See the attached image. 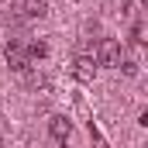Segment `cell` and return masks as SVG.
Segmentation results:
<instances>
[{"instance_id":"1","label":"cell","mask_w":148,"mask_h":148,"mask_svg":"<svg viewBox=\"0 0 148 148\" xmlns=\"http://www.w3.org/2000/svg\"><path fill=\"white\" fill-rule=\"evenodd\" d=\"M97 66H121V45L114 41V38H103V41H97Z\"/></svg>"},{"instance_id":"2","label":"cell","mask_w":148,"mask_h":148,"mask_svg":"<svg viewBox=\"0 0 148 148\" xmlns=\"http://www.w3.org/2000/svg\"><path fill=\"white\" fill-rule=\"evenodd\" d=\"M7 66L14 69V73H28V66H31V59H28V48L21 45V41H7Z\"/></svg>"},{"instance_id":"3","label":"cell","mask_w":148,"mask_h":148,"mask_svg":"<svg viewBox=\"0 0 148 148\" xmlns=\"http://www.w3.org/2000/svg\"><path fill=\"white\" fill-rule=\"evenodd\" d=\"M14 10H17V17L35 21V17H45V14H48V0H17Z\"/></svg>"},{"instance_id":"4","label":"cell","mask_w":148,"mask_h":148,"mask_svg":"<svg viewBox=\"0 0 148 148\" xmlns=\"http://www.w3.org/2000/svg\"><path fill=\"white\" fill-rule=\"evenodd\" d=\"M73 76L79 79V83H93V76H97V62L90 59V55H79L73 62Z\"/></svg>"},{"instance_id":"5","label":"cell","mask_w":148,"mask_h":148,"mask_svg":"<svg viewBox=\"0 0 148 148\" xmlns=\"http://www.w3.org/2000/svg\"><path fill=\"white\" fill-rule=\"evenodd\" d=\"M48 131H52V138H55V141H62V145L73 138V124H69L66 117H52V121H48Z\"/></svg>"},{"instance_id":"6","label":"cell","mask_w":148,"mask_h":148,"mask_svg":"<svg viewBox=\"0 0 148 148\" xmlns=\"http://www.w3.org/2000/svg\"><path fill=\"white\" fill-rule=\"evenodd\" d=\"M28 48V59H45L48 55V45L45 41H31V45H24Z\"/></svg>"},{"instance_id":"7","label":"cell","mask_w":148,"mask_h":148,"mask_svg":"<svg viewBox=\"0 0 148 148\" xmlns=\"http://www.w3.org/2000/svg\"><path fill=\"white\" fill-rule=\"evenodd\" d=\"M0 148H3V138H0Z\"/></svg>"}]
</instances>
